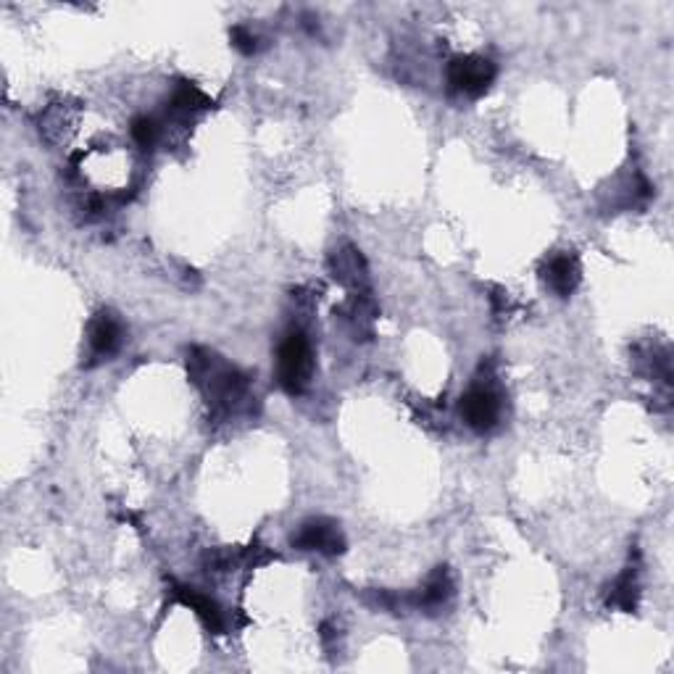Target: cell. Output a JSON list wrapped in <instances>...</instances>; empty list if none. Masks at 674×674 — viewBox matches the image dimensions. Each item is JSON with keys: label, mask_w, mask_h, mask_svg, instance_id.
<instances>
[{"label": "cell", "mask_w": 674, "mask_h": 674, "mask_svg": "<svg viewBox=\"0 0 674 674\" xmlns=\"http://www.w3.org/2000/svg\"><path fill=\"white\" fill-rule=\"evenodd\" d=\"M187 377L204 396L213 422H232L237 416L254 414L256 396L250 390V377L211 348H190Z\"/></svg>", "instance_id": "1"}, {"label": "cell", "mask_w": 674, "mask_h": 674, "mask_svg": "<svg viewBox=\"0 0 674 674\" xmlns=\"http://www.w3.org/2000/svg\"><path fill=\"white\" fill-rule=\"evenodd\" d=\"M314 379V348L303 333H290L277 348V383L287 396H300Z\"/></svg>", "instance_id": "2"}, {"label": "cell", "mask_w": 674, "mask_h": 674, "mask_svg": "<svg viewBox=\"0 0 674 674\" xmlns=\"http://www.w3.org/2000/svg\"><path fill=\"white\" fill-rule=\"evenodd\" d=\"M445 77H449V90L453 95L482 98L493 88L498 69H495V64L490 59L467 53V56H453L449 61Z\"/></svg>", "instance_id": "3"}, {"label": "cell", "mask_w": 674, "mask_h": 674, "mask_svg": "<svg viewBox=\"0 0 674 674\" xmlns=\"http://www.w3.org/2000/svg\"><path fill=\"white\" fill-rule=\"evenodd\" d=\"M501 393L490 383H475L458 401V414L464 425L475 432H490L501 422Z\"/></svg>", "instance_id": "4"}, {"label": "cell", "mask_w": 674, "mask_h": 674, "mask_svg": "<svg viewBox=\"0 0 674 674\" xmlns=\"http://www.w3.org/2000/svg\"><path fill=\"white\" fill-rule=\"evenodd\" d=\"M125 342V324L112 309H101L88 324V366L116 357Z\"/></svg>", "instance_id": "5"}, {"label": "cell", "mask_w": 674, "mask_h": 674, "mask_svg": "<svg viewBox=\"0 0 674 674\" xmlns=\"http://www.w3.org/2000/svg\"><path fill=\"white\" fill-rule=\"evenodd\" d=\"M293 545L298 550H316L322 556H340L346 554V535L335 519L314 517L306 519L293 535Z\"/></svg>", "instance_id": "6"}, {"label": "cell", "mask_w": 674, "mask_h": 674, "mask_svg": "<svg viewBox=\"0 0 674 674\" xmlns=\"http://www.w3.org/2000/svg\"><path fill=\"white\" fill-rule=\"evenodd\" d=\"M329 274L337 285H342L346 290L351 293H370V267H366V259L361 256L359 248L353 245H342L337 248L327 261Z\"/></svg>", "instance_id": "7"}, {"label": "cell", "mask_w": 674, "mask_h": 674, "mask_svg": "<svg viewBox=\"0 0 674 674\" xmlns=\"http://www.w3.org/2000/svg\"><path fill=\"white\" fill-rule=\"evenodd\" d=\"M171 598L174 604L187 606L190 611L198 614L200 622L206 624L208 633L213 635H224L230 630V614L217 604L211 596L200 593L198 587H190V585H171Z\"/></svg>", "instance_id": "8"}, {"label": "cell", "mask_w": 674, "mask_h": 674, "mask_svg": "<svg viewBox=\"0 0 674 674\" xmlns=\"http://www.w3.org/2000/svg\"><path fill=\"white\" fill-rule=\"evenodd\" d=\"M541 280L554 296L569 298L578 290L582 280V269L578 256L572 254H554L550 259L543 261L541 267Z\"/></svg>", "instance_id": "9"}, {"label": "cell", "mask_w": 674, "mask_h": 674, "mask_svg": "<svg viewBox=\"0 0 674 674\" xmlns=\"http://www.w3.org/2000/svg\"><path fill=\"white\" fill-rule=\"evenodd\" d=\"M377 303L370 293H351V298L337 309V316L342 319L348 333L353 340H370L375 335V319H377Z\"/></svg>", "instance_id": "10"}, {"label": "cell", "mask_w": 674, "mask_h": 674, "mask_svg": "<svg viewBox=\"0 0 674 674\" xmlns=\"http://www.w3.org/2000/svg\"><path fill=\"white\" fill-rule=\"evenodd\" d=\"M453 596V578L449 572V567H435V572L425 580V585L419 591L412 593L409 600H412V609L427 611V614H435L438 609H443Z\"/></svg>", "instance_id": "11"}, {"label": "cell", "mask_w": 674, "mask_h": 674, "mask_svg": "<svg viewBox=\"0 0 674 674\" xmlns=\"http://www.w3.org/2000/svg\"><path fill=\"white\" fill-rule=\"evenodd\" d=\"M637 600H640V569H637V550L630 554V563L624 567V572L619 574L614 585H611L606 606L609 609H619L624 614H633L637 609Z\"/></svg>", "instance_id": "12"}, {"label": "cell", "mask_w": 674, "mask_h": 674, "mask_svg": "<svg viewBox=\"0 0 674 674\" xmlns=\"http://www.w3.org/2000/svg\"><path fill=\"white\" fill-rule=\"evenodd\" d=\"M208 108H213V101L204 93V90L195 88L193 82L177 85L174 93H171L167 101V114L177 121L195 119V116L208 112Z\"/></svg>", "instance_id": "13"}, {"label": "cell", "mask_w": 674, "mask_h": 674, "mask_svg": "<svg viewBox=\"0 0 674 674\" xmlns=\"http://www.w3.org/2000/svg\"><path fill=\"white\" fill-rule=\"evenodd\" d=\"M130 132L134 143H138L143 151H153L164 138V127L156 116H134Z\"/></svg>", "instance_id": "14"}, {"label": "cell", "mask_w": 674, "mask_h": 674, "mask_svg": "<svg viewBox=\"0 0 674 674\" xmlns=\"http://www.w3.org/2000/svg\"><path fill=\"white\" fill-rule=\"evenodd\" d=\"M230 40L232 46H235V51H241L243 56H254V53L259 51V38H256L248 27H243V24L230 29Z\"/></svg>", "instance_id": "15"}]
</instances>
